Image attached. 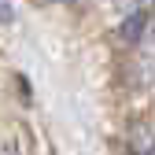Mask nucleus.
<instances>
[{
	"label": "nucleus",
	"mask_w": 155,
	"mask_h": 155,
	"mask_svg": "<svg viewBox=\"0 0 155 155\" xmlns=\"http://www.w3.org/2000/svg\"><path fill=\"white\" fill-rule=\"evenodd\" d=\"M148 15H151V8H133V11H126V18L118 22V37H122L126 45H133V41H140V37H144Z\"/></svg>",
	"instance_id": "f257e3e1"
},
{
	"label": "nucleus",
	"mask_w": 155,
	"mask_h": 155,
	"mask_svg": "<svg viewBox=\"0 0 155 155\" xmlns=\"http://www.w3.org/2000/svg\"><path fill=\"white\" fill-rule=\"evenodd\" d=\"M15 22V4L11 0H0V26H11Z\"/></svg>",
	"instance_id": "f03ea898"
}]
</instances>
